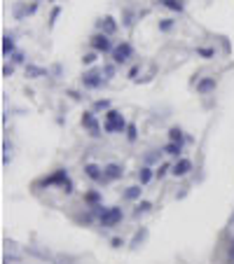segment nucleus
<instances>
[{
  "label": "nucleus",
  "mask_w": 234,
  "mask_h": 264,
  "mask_svg": "<svg viewBox=\"0 0 234 264\" xmlns=\"http://www.w3.org/2000/svg\"><path fill=\"white\" fill-rule=\"evenodd\" d=\"M47 187H59L63 194H73L75 192V185H73L71 176H68L66 169H56L54 173L35 180V189H47Z\"/></svg>",
  "instance_id": "obj_1"
},
{
  "label": "nucleus",
  "mask_w": 234,
  "mask_h": 264,
  "mask_svg": "<svg viewBox=\"0 0 234 264\" xmlns=\"http://www.w3.org/2000/svg\"><path fill=\"white\" fill-rule=\"evenodd\" d=\"M127 127L129 122L122 117V112L120 110H108L106 117H103V131L106 133H127Z\"/></svg>",
  "instance_id": "obj_2"
},
{
  "label": "nucleus",
  "mask_w": 234,
  "mask_h": 264,
  "mask_svg": "<svg viewBox=\"0 0 234 264\" xmlns=\"http://www.w3.org/2000/svg\"><path fill=\"white\" fill-rule=\"evenodd\" d=\"M80 124H82V129L89 133L91 138H101V133H103V127H101V122L94 110H84L82 117H80Z\"/></svg>",
  "instance_id": "obj_3"
},
{
  "label": "nucleus",
  "mask_w": 234,
  "mask_h": 264,
  "mask_svg": "<svg viewBox=\"0 0 234 264\" xmlns=\"http://www.w3.org/2000/svg\"><path fill=\"white\" fill-rule=\"evenodd\" d=\"M122 220H124V213H122V208H120V206H108L106 213L99 218V222H101V227H103V229H112V227L122 225Z\"/></svg>",
  "instance_id": "obj_4"
},
{
  "label": "nucleus",
  "mask_w": 234,
  "mask_h": 264,
  "mask_svg": "<svg viewBox=\"0 0 234 264\" xmlns=\"http://www.w3.org/2000/svg\"><path fill=\"white\" fill-rule=\"evenodd\" d=\"M112 63H117V66H124V63H129L131 61V56H134V44L127 42V40H122L120 44H115V50H112Z\"/></svg>",
  "instance_id": "obj_5"
},
{
  "label": "nucleus",
  "mask_w": 234,
  "mask_h": 264,
  "mask_svg": "<svg viewBox=\"0 0 234 264\" xmlns=\"http://www.w3.org/2000/svg\"><path fill=\"white\" fill-rule=\"evenodd\" d=\"M80 82H82L84 89H101L106 84V77L99 68H89V70H84L82 77H80Z\"/></svg>",
  "instance_id": "obj_6"
},
{
  "label": "nucleus",
  "mask_w": 234,
  "mask_h": 264,
  "mask_svg": "<svg viewBox=\"0 0 234 264\" xmlns=\"http://www.w3.org/2000/svg\"><path fill=\"white\" fill-rule=\"evenodd\" d=\"M89 44H91V50L99 52V54H112V50H115V44H112L110 35L101 33V31L91 35V38H89Z\"/></svg>",
  "instance_id": "obj_7"
},
{
  "label": "nucleus",
  "mask_w": 234,
  "mask_h": 264,
  "mask_svg": "<svg viewBox=\"0 0 234 264\" xmlns=\"http://www.w3.org/2000/svg\"><path fill=\"white\" fill-rule=\"evenodd\" d=\"M84 176L89 178L91 182H108L106 173H103V166L94 164V161H87V164H84Z\"/></svg>",
  "instance_id": "obj_8"
},
{
  "label": "nucleus",
  "mask_w": 234,
  "mask_h": 264,
  "mask_svg": "<svg viewBox=\"0 0 234 264\" xmlns=\"http://www.w3.org/2000/svg\"><path fill=\"white\" fill-rule=\"evenodd\" d=\"M192 169H195L192 159H188V157H180V159H176V164H173L171 176H176V178H185V176H190V171H192Z\"/></svg>",
  "instance_id": "obj_9"
},
{
  "label": "nucleus",
  "mask_w": 234,
  "mask_h": 264,
  "mask_svg": "<svg viewBox=\"0 0 234 264\" xmlns=\"http://www.w3.org/2000/svg\"><path fill=\"white\" fill-rule=\"evenodd\" d=\"M96 26H99L101 33H106V35H110V38H112V35L117 33V28H120V23H117V19H115V17L106 14L103 19H99V21H96Z\"/></svg>",
  "instance_id": "obj_10"
},
{
  "label": "nucleus",
  "mask_w": 234,
  "mask_h": 264,
  "mask_svg": "<svg viewBox=\"0 0 234 264\" xmlns=\"http://www.w3.org/2000/svg\"><path fill=\"white\" fill-rule=\"evenodd\" d=\"M103 173H106V180H108V182L122 180V178H124V166L117 164V161H110V164L103 166Z\"/></svg>",
  "instance_id": "obj_11"
},
{
  "label": "nucleus",
  "mask_w": 234,
  "mask_h": 264,
  "mask_svg": "<svg viewBox=\"0 0 234 264\" xmlns=\"http://www.w3.org/2000/svg\"><path fill=\"white\" fill-rule=\"evenodd\" d=\"M216 89H218L216 77H201V80H197V94L199 96H208V94H213Z\"/></svg>",
  "instance_id": "obj_12"
},
{
  "label": "nucleus",
  "mask_w": 234,
  "mask_h": 264,
  "mask_svg": "<svg viewBox=\"0 0 234 264\" xmlns=\"http://www.w3.org/2000/svg\"><path fill=\"white\" fill-rule=\"evenodd\" d=\"M82 201L87 204V208H96V206H103V194H101L99 189H87Z\"/></svg>",
  "instance_id": "obj_13"
},
{
  "label": "nucleus",
  "mask_w": 234,
  "mask_h": 264,
  "mask_svg": "<svg viewBox=\"0 0 234 264\" xmlns=\"http://www.w3.org/2000/svg\"><path fill=\"white\" fill-rule=\"evenodd\" d=\"M26 77L28 80H40V77H50V70L35 63H26Z\"/></svg>",
  "instance_id": "obj_14"
},
{
  "label": "nucleus",
  "mask_w": 234,
  "mask_h": 264,
  "mask_svg": "<svg viewBox=\"0 0 234 264\" xmlns=\"http://www.w3.org/2000/svg\"><path fill=\"white\" fill-rule=\"evenodd\" d=\"M14 52H17V42H14V35L5 33V35H3V56H5V59H10Z\"/></svg>",
  "instance_id": "obj_15"
},
{
  "label": "nucleus",
  "mask_w": 234,
  "mask_h": 264,
  "mask_svg": "<svg viewBox=\"0 0 234 264\" xmlns=\"http://www.w3.org/2000/svg\"><path fill=\"white\" fill-rule=\"evenodd\" d=\"M159 7H167V10L176 12V14H183L185 12V0H157Z\"/></svg>",
  "instance_id": "obj_16"
},
{
  "label": "nucleus",
  "mask_w": 234,
  "mask_h": 264,
  "mask_svg": "<svg viewBox=\"0 0 234 264\" xmlns=\"http://www.w3.org/2000/svg\"><path fill=\"white\" fill-rule=\"evenodd\" d=\"M152 180H155V171H152L150 166L143 164V166L138 169V185H143V187H145V185H150Z\"/></svg>",
  "instance_id": "obj_17"
},
{
  "label": "nucleus",
  "mask_w": 234,
  "mask_h": 264,
  "mask_svg": "<svg viewBox=\"0 0 234 264\" xmlns=\"http://www.w3.org/2000/svg\"><path fill=\"white\" fill-rule=\"evenodd\" d=\"M141 194H143V185H131L124 189L122 199L124 201H141Z\"/></svg>",
  "instance_id": "obj_18"
},
{
  "label": "nucleus",
  "mask_w": 234,
  "mask_h": 264,
  "mask_svg": "<svg viewBox=\"0 0 234 264\" xmlns=\"http://www.w3.org/2000/svg\"><path fill=\"white\" fill-rule=\"evenodd\" d=\"M145 238H148V227H141V229L136 231L134 236H131V241H129V246L134 248V250H138V248L145 243Z\"/></svg>",
  "instance_id": "obj_19"
},
{
  "label": "nucleus",
  "mask_w": 234,
  "mask_h": 264,
  "mask_svg": "<svg viewBox=\"0 0 234 264\" xmlns=\"http://www.w3.org/2000/svg\"><path fill=\"white\" fill-rule=\"evenodd\" d=\"M12 17L17 19V21H24L26 17H31V14H28V3H14V7H12Z\"/></svg>",
  "instance_id": "obj_20"
},
{
  "label": "nucleus",
  "mask_w": 234,
  "mask_h": 264,
  "mask_svg": "<svg viewBox=\"0 0 234 264\" xmlns=\"http://www.w3.org/2000/svg\"><path fill=\"white\" fill-rule=\"evenodd\" d=\"M91 110H94L96 115H99V112H103V115H106L108 110H112L110 99H99V101H94V103H91Z\"/></svg>",
  "instance_id": "obj_21"
},
{
  "label": "nucleus",
  "mask_w": 234,
  "mask_h": 264,
  "mask_svg": "<svg viewBox=\"0 0 234 264\" xmlns=\"http://www.w3.org/2000/svg\"><path fill=\"white\" fill-rule=\"evenodd\" d=\"M152 210V204L148 201V199H141V201H136V208H134V218H141V215H148Z\"/></svg>",
  "instance_id": "obj_22"
},
{
  "label": "nucleus",
  "mask_w": 234,
  "mask_h": 264,
  "mask_svg": "<svg viewBox=\"0 0 234 264\" xmlns=\"http://www.w3.org/2000/svg\"><path fill=\"white\" fill-rule=\"evenodd\" d=\"M162 152L167 154V157H176V159H180V152H183V145L180 143H167L162 148Z\"/></svg>",
  "instance_id": "obj_23"
},
{
  "label": "nucleus",
  "mask_w": 234,
  "mask_h": 264,
  "mask_svg": "<svg viewBox=\"0 0 234 264\" xmlns=\"http://www.w3.org/2000/svg\"><path fill=\"white\" fill-rule=\"evenodd\" d=\"M94 218H96V215L91 213V210H87V213H80V215H75L73 220H75V225H80V227H89L91 222H94Z\"/></svg>",
  "instance_id": "obj_24"
},
{
  "label": "nucleus",
  "mask_w": 234,
  "mask_h": 264,
  "mask_svg": "<svg viewBox=\"0 0 234 264\" xmlns=\"http://www.w3.org/2000/svg\"><path fill=\"white\" fill-rule=\"evenodd\" d=\"M169 143H180V145H183L185 143L183 129H180V127H171V129H169Z\"/></svg>",
  "instance_id": "obj_25"
},
{
  "label": "nucleus",
  "mask_w": 234,
  "mask_h": 264,
  "mask_svg": "<svg viewBox=\"0 0 234 264\" xmlns=\"http://www.w3.org/2000/svg\"><path fill=\"white\" fill-rule=\"evenodd\" d=\"M52 264H78V259L66 253H54L52 255Z\"/></svg>",
  "instance_id": "obj_26"
},
{
  "label": "nucleus",
  "mask_w": 234,
  "mask_h": 264,
  "mask_svg": "<svg viewBox=\"0 0 234 264\" xmlns=\"http://www.w3.org/2000/svg\"><path fill=\"white\" fill-rule=\"evenodd\" d=\"M134 21H136L134 10H131V7H124V10H122V26L124 28H131V26H134Z\"/></svg>",
  "instance_id": "obj_27"
},
{
  "label": "nucleus",
  "mask_w": 234,
  "mask_h": 264,
  "mask_svg": "<svg viewBox=\"0 0 234 264\" xmlns=\"http://www.w3.org/2000/svg\"><path fill=\"white\" fill-rule=\"evenodd\" d=\"M101 73H103V77H106V82H110L112 77L117 75V63H103V68H101Z\"/></svg>",
  "instance_id": "obj_28"
},
{
  "label": "nucleus",
  "mask_w": 234,
  "mask_h": 264,
  "mask_svg": "<svg viewBox=\"0 0 234 264\" xmlns=\"http://www.w3.org/2000/svg\"><path fill=\"white\" fill-rule=\"evenodd\" d=\"M159 33H169V31H173V26H176V19H171V17H167V19H159Z\"/></svg>",
  "instance_id": "obj_29"
},
{
  "label": "nucleus",
  "mask_w": 234,
  "mask_h": 264,
  "mask_svg": "<svg viewBox=\"0 0 234 264\" xmlns=\"http://www.w3.org/2000/svg\"><path fill=\"white\" fill-rule=\"evenodd\" d=\"M171 169H173V164H169V161L159 164V166L155 169V178H159V180H162L164 176H169V173H171Z\"/></svg>",
  "instance_id": "obj_30"
},
{
  "label": "nucleus",
  "mask_w": 234,
  "mask_h": 264,
  "mask_svg": "<svg viewBox=\"0 0 234 264\" xmlns=\"http://www.w3.org/2000/svg\"><path fill=\"white\" fill-rule=\"evenodd\" d=\"M124 136H127V140H129V143H136V140H138V129H136V124H134V122H129L127 133H124Z\"/></svg>",
  "instance_id": "obj_31"
},
{
  "label": "nucleus",
  "mask_w": 234,
  "mask_h": 264,
  "mask_svg": "<svg viewBox=\"0 0 234 264\" xmlns=\"http://www.w3.org/2000/svg\"><path fill=\"white\" fill-rule=\"evenodd\" d=\"M197 56H201V59L211 61L213 56H216V50H213V47H197Z\"/></svg>",
  "instance_id": "obj_32"
},
{
  "label": "nucleus",
  "mask_w": 234,
  "mask_h": 264,
  "mask_svg": "<svg viewBox=\"0 0 234 264\" xmlns=\"http://www.w3.org/2000/svg\"><path fill=\"white\" fill-rule=\"evenodd\" d=\"M96 61H99V52L91 50V52H87V54L82 56V66H94Z\"/></svg>",
  "instance_id": "obj_33"
},
{
  "label": "nucleus",
  "mask_w": 234,
  "mask_h": 264,
  "mask_svg": "<svg viewBox=\"0 0 234 264\" xmlns=\"http://www.w3.org/2000/svg\"><path fill=\"white\" fill-rule=\"evenodd\" d=\"M12 161V143L10 140H5V143H3V164H10Z\"/></svg>",
  "instance_id": "obj_34"
},
{
  "label": "nucleus",
  "mask_w": 234,
  "mask_h": 264,
  "mask_svg": "<svg viewBox=\"0 0 234 264\" xmlns=\"http://www.w3.org/2000/svg\"><path fill=\"white\" fill-rule=\"evenodd\" d=\"M12 59V63H14V66H26V54H24V52H14V54L10 56Z\"/></svg>",
  "instance_id": "obj_35"
},
{
  "label": "nucleus",
  "mask_w": 234,
  "mask_h": 264,
  "mask_svg": "<svg viewBox=\"0 0 234 264\" xmlns=\"http://www.w3.org/2000/svg\"><path fill=\"white\" fill-rule=\"evenodd\" d=\"M61 17V7L56 5V7H52V12H50V28H54L56 26V19Z\"/></svg>",
  "instance_id": "obj_36"
},
{
  "label": "nucleus",
  "mask_w": 234,
  "mask_h": 264,
  "mask_svg": "<svg viewBox=\"0 0 234 264\" xmlns=\"http://www.w3.org/2000/svg\"><path fill=\"white\" fill-rule=\"evenodd\" d=\"M138 73H141V66H138V63H136V66H131V68H129L127 77H129V80H138Z\"/></svg>",
  "instance_id": "obj_37"
},
{
  "label": "nucleus",
  "mask_w": 234,
  "mask_h": 264,
  "mask_svg": "<svg viewBox=\"0 0 234 264\" xmlns=\"http://www.w3.org/2000/svg\"><path fill=\"white\" fill-rule=\"evenodd\" d=\"M227 264H234V236L227 246Z\"/></svg>",
  "instance_id": "obj_38"
},
{
  "label": "nucleus",
  "mask_w": 234,
  "mask_h": 264,
  "mask_svg": "<svg viewBox=\"0 0 234 264\" xmlns=\"http://www.w3.org/2000/svg\"><path fill=\"white\" fill-rule=\"evenodd\" d=\"M14 75V63H5L3 66V77H12Z\"/></svg>",
  "instance_id": "obj_39"
},
{
  "label": "nucleus",
  "mask_w": 234,
  "mask_h": 264,
  "mask_svg": "<svg viewBox=\"0 0 234 264\" xmlns=\"http://www.w3.org/2000/svg\"><path fill=\"white\" fill-rule=\"evenodd\" d=\"M110 246H112V248H122V246H124V238L112 236V238H110Z\"/></svg>",
  "instance_id": "obj_40"
},
{
  "label": "nucleus",
  "mask_w": 234,
  "mask_h": 264,
  "mask_svg": "<svg viewBox=\"0 0 234 264\" xmlns=\"http://www.w3.org/2000/svg\"><path fill=\"white\" fill-rule=\"evenodd\" d=\"M3 262H5V264H17L19 259H17V257H12V255H5V257H3Z\"/></svg>",
  "instance_id": "obj_41"
},
{
  "label": "nucleus",
  "mask_w": 234,
  "mask_h": 264,
  "mask_svg": "<svg viewBox=\"0 0 234 264\" xmlns=\"http://www.w3.org/2000/svg\"><path fill=\"white\" fill-rule=\"evenodd\" d=\"M68 96H71L73 101H80V99H82V96H80L78 91H75V89H68Z\"/></svg>",
  "instance_id": "obj_42"
},
{
  "label": "nucleus",
  "mask_w": 234,
  "mask_h": 264,
  "mask_svg": "<svg viewBox=\"0 0 234 264\" xmlns=\"http://www.w3.org/2000/svg\"><path fill=\"white\" fill-rule=\"evenodd\" d=\"M52 73H54V75H56V77H59V75H61V66H59V63H56V66H54V68H52Z\"/></svg>",
  "instance_id": "obj_43"
},
{
  "label": "nucleus",
  "mask_w": 234,
  "mask_h": 264,
  "mask_svg": "<svg viewBox=\"0 0 234 264\" xmlns=\"http://www.w3.org/2000/svg\"><path fill=\"white\" fill-rule=\"evenodd\" d=\"M229 227L234 229V213H232V218H229Z\"/></svg>",
  "instance_id": "obj_44"
},
{
  "label": "nucleus",
  "mask_w": 234,
  "mask_h": 264,
  "mask_svg": "<svg viewBox=\"0 0 234 264\" xmlns=\"http://www.w3.org/2000/svg\"><path fill=\"white\" fill-rule=\"evenodd\" d=\"M33 3H42V0H33Z\"/></svg>",
  "instance_id": "obj_45"
}]
</instances>
